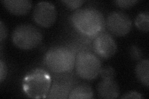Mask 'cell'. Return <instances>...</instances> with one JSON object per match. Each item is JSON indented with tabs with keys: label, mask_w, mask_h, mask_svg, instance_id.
<instances>
[{
	"label": "cell",
	"mask_w": 149,
	"mask_h": 99,
	"mask_svg": "<svg viewBox=\"0 0 149 99\" xmlns=\"http://www.w3.org/2000/svg\"><path fill=\"white\" fill-rule=\"evenodd\" d=\"M74 67L81 78L91 81L100 74L102 68L98 56L90 51H81L76 56Z\"/></svg>",
	"instance_id": "cell-5"
},
{
	"label": "cell",
	"mask_w": 149,
	"mask_h": 99,
	"mask_svg": "<svg viewBox=\"0 0 149 99\" xmlns=\"http://www.w3.org/2000/svg\"><path fill=\"white\" fill-rule=\"evenodd\" d=\"M71 19L74 27L88 37L98 35L105 27L102 13L93 7L78 8L73 13Z\"/></svg>",
	"instance_id": "cell-1"
},
{
	"label": "cell",
	"mask_w": 149,
	"mask_h": 99,
	"mask_svg": "<svg viewBox=\"0 0 149 99\" xmlns=\"http://www.w3.org/2000/svg\"><path fill=\"white\" fill-rule=\"evenodd\" d=\"M76 57L73 51L65 46H55L45 55L44 62L49 69L55 73L72 71L74 67Z\"/></svg>",
	"instance_id": "cell-3"
},
{
	"label": "cell",
	"mask_w": 149,
	"mask_h": 99,
	"mask_svg": "<svg viewBox=\"0 0 149 99\" xmlns=\"http://www.w3.org/2000/svg\"><path fill=\"white\" fill-rule=\"evenodd\" d=\"M70 94L69 89L64 85L60 83H54L48 93V98H67Z\"/></svg>",
	"instance_id": "cell-13"
},
{
	"label": "cell",
	"mask_w": 149,
	"mask_h": 99,
	"mask_svg": "<svg viewBox=\"0 0 149 99\" xmlns=\"http://www.w3.org/2000/svg\"><path fill=\"white\" fill-rule=\"evenodd\" d=\"M93 47L96 55L104 59L114 56L118 50L114 38L108 33H100L93 40Z\"/></svg>",
	"instance_id": "cell-8"
},
{
	"label": "cell",
	"mask_w": 149,
	"mask_h": 99,
	"mask_svg": "<svg viewBox=\"0 0 149 99\" xmlns=\"http://www.w3.org/2000/svg\"><path fill=\"white\" fill-rule=\"evenodd\" d=\"M120 98H143L142 94L136 91H129L125 93L120 97Z\"/></svg>",
	"instance_id": "cell-20"
},
{
	"label": "cell",
	"mask_w": 149,
	"mask_h": 99,
	"mask_svg": "<svg viewBox=\"0 0 149 99\" xmlns=\"http://www.w3.org/2000/svg\"><path fill=\"white\" fill-rule=\"evenodd\" d=\"M135 25L139 30L148 32L149 29V14L148 11L139 14L135 20Z\"/></svg>",
	"instance_id": "cell-14"
},
{
	"label": "cell",
	"mask_w": 149,
	"mask_h": 99,
	"mask_svg": "<svg viewBox=\"0 0 149 99\" xmlns=\"http://www.w3.org/2000/svg\"><path fill=\"white\" fill-rule=\"evenodd\" d=\"M107 29L115 36L123 37L127 35L132 27L130 17L122 11L110 12L105 19Z\"/></svg>",
	"instance_id": "cell-6"
},
{
	"label": "cell",
	"mask_w": 149,
	"mask_h": 99,
	"mask_svg": "<svg viewBox=\"0 0 149 99\" xmlns=\"http://www.w3.org/2000/svg\"><path fill=\"white\" fill-rule=\"evenodd\" d=\"M61 2L65 4V6L69 9L75 10L81 7L82 4L85 3V1H83V0H63Z\"/></svg>",
	"instance_id": "cell-16"
},
{
	"label": "cell",
	"mask_w": 149,
	"mask_h": 99,
	"mask_svg": "<svg viewBox=\"0 0 149 99\" xmlns=\"http://www.w3.org/2000/svg\"><path fill=\"white\" fill-rule=\"evenodd\" d=\"M8 74V68L6 63L1 60H0V82L2 83L5 80Z\"/></svg>",
	"instance_id": "cell-19"
},
{
	"label": "cell",
	"mask_w": 149,
	"mask_h": 99,
	"mask_svg": "<svg viewBox=\"0 0 149 99\" xmlns=\"http://www.w3.org/2000/svg\"><path fill=\"white\" fill-rule=\"evenodd\" d=\"M52 79L49 73L42 68L31 70L23 78L22 90L32 98H47L50 89Z\"/></svg>",
	"instance_id": "cell-2"
},
{
	"label": "cell",
	"mask_w": 149,
	"mask_h": 99,
	"mask_svg": "<svg viewBox=\"0 0 149 99\" xmlns=\"http://www.w3.org/2000/svg\"><path fill=\"white\" fill-rule=\"evenodd\" d=\"M100 74L102 79H111L114 78L116 72L113 67L107 66L101 68Z\"/></svg>",
	"instance_id": "cell-15"
},
{
	"label": "cell",
	"mask_w": 149,
	"mask_h": 99,
	"mask_svg": "<svg viewBox=\"0 0 149 99\" xmlns=\"http://www.w3.org/2000/svg\"><path fill=\"white\" fill-rule=\"evenodd\" d=\"M32 17L37 25L42 27H49L54 24L57 19V9L51 2H39L34 9Z\"/></svg>",
	"instance_id": "cell-7"
},
{
	"label": "cell",
	"mask_w": 149,
	"mask_h": 99,
	"mask_svg": "<svg viewBox=\"0 0 149 99\" xmlns=\"http://www.w3.org/2000/svg\"><path fill=\"white\" fill-rule=\"evenodd\" d=\"M129 53L131 58L134 60H141L143 56L142 50L136 45L130 46Z\"/></svg>",
	"instance_id": "cell-17"
},
{
	"label": "cell",
	"mask_w": 149,
	"mask_h": 99,
	"mask_svg": "<svg viewBox=\"0 0 149 99\" xmlns=\"http://www.w3.org/2000/svg\"><path fill=\"white\" fill-rule=\"evenodd\" d=\"M12 41L19 48L29 50L38 46L43 39L40 30L30 24H22L14 29Z\"/></svg>",
	"instance_id": "cell-4"
},
{
	"label": "cell",
	"mask_w": 149,
	"mask_h": 99,
	"mask_svg": "<svg viewBox=\"0 0 149 99\" xmlns=\"http://www.w3.org/2000/svg\"><path fill=\"white\" fill-rule=\"evenodd\" d=\"M8 33V30L6 25L1 21H0V41H1V43L6 39Z\"/></svg>",
	"instance_id": "cell-21"
},
{
	"label": "cell",
	"mask_w": 149,
	"mask_h": 99,
	"mask_svg": "<svg viewBox=\"0 0 149 99\" xmlns=\"http://www.w3.org/2000/svg\"><path fill=\"white\" fill-rule=\"evenodd\" d=\"M137 3H138L137 0H117L114 1L116 6L121 8H129Z\"/></svg>",
	"instance_id": "cell-18"
},
{
	"label": "cell",
	"mask_w": 149,
	"mask_h": 99,
	"mask_svg": "<svg viewBox=\"0 0 149 99\" xmlns=\"http://www.w3.org/2000/svg\"><path fill=\"white\" fill-rule=\"evenodd\" d=\"M136 74L139 81L144 86H149V60L148 59L140 60L136 67Z\"/></svg>",
	"instance_id": "cell-11"
},
{
	"label": "cell",
	"mask_w": 149,
	"mask_h": 99,
	"mask_svg": "<svg viewBox=\"0 0 149 99\" xmlns=\"http://www.w3.org/2000/svg\"><path fill=\"white\" fill-rule=\"evenodd\" d=\"M98 96L102 98H116L119 95V87L114 79H102L97 85Z\"/></svg>",
	"instance_id": "cell-9"
},
{
	"label": "cell",
	"mask_w": 149,
	"mask_h": 99,
	"mask_svg": "<svg viewBox=\"0 0 149 99\" xmlns=\"http://www.w3.org/2000/svg\"><path fill=\"white\" fill-rule=\"evenodd\" d=\"M93 91L91 86L86 84L78 85L70 92L68 98H93Z\"/></svg>",
	"instance_id": "cell-12"
},
{
	"label": "cell",
	"mask_w": 149,
	"mask_h": 99,
	"mask_svg": "<svg viewBox=\"0 0 149 99\" xmlns=\"http://www.w3.org/2000/svg\"><path fill=\"white\" fill-rule=\"evenodd\" d=\"M1 3L9 12L16 16L27 15L32 6L30 0H3Z\"/></svg>",
	"instance_id": "cell-10"
}]
</instances>
